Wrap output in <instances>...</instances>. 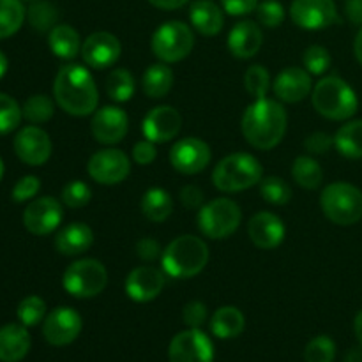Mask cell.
<instances>
[{
  "instance_id": "obj_47",
  "label": "cell",
  "mask_w": 362,
  "mask_h": 362,
  "mask_svg": "<svg viewBox=\"0 0 362 362\" xmlns=\"http://www.w3.org/2000/svg\"><path fill=\"white\" fill-rule=\"evenodd\" d=\"M304 147L310 154L320 156V154H327L332 147H334V136L327 133H322V131H317V133L310 134L304 141Z\"/></svg>"
},
{
  "instance_id": "obj_8",
  "label": "cell",
  "mask_w": 362,
  "mask_h": 362,
  "mask_svg": "<svg viewBox=\"0 0 362 362\" xmlns=\"http://www.w3.org/2000/svg\"><path fill=\"white\" fill-rule=\"evenodd\" d=\"M240 219L243 214L235 202L230 198H216L198 211V228L209 239L221 240L235 233Z\"/></svg>"
},
{
  "instance_id": "obj_12",
  "label": "cell",
  "mask_w": 362,
  "mask_h": 362,
  "mask_svg": "<svg viewBox=\"0 0 362 362\" xmlns=\"http://www.w3.org/2000/svg\"><path fill=\"white\" fill-rule=\"evenodd\" d=\"M290 18L304 30H322L339 21L334 0H293Z\"/></svg>"
},
{
  "instance_id": "obj_6",
  "label": "cell",
  "mask_w": 362,
  "mask_h": 362,
  "mask_svg": "<svg viewBox=\"0 0 362 362\" xmlns=\"http://www.w3.org/2000/svg\"><path fill=\"white\" fill-rule=\"evenodd\" d=\"M320 207L334 225H356L362 219V191L354 184L332 182L322 193Z\"/></svg>"
},
{
  "instance_id": "obj_53",
  "label": "cell",
  "mask_w": 362,
  "mask_h": 362,
  "mask_svg": "<svg viewBox=\"0 0 362 362\" xmlns=\"http://www.w3.org/2000/svg\"><path fill=\"white\" fill-rule=\"evenodd\" d=\"M148 2H151L154 7H158V9L175 11V9H180L182 6H186L189 0H148Z\"/></svg>"
},
{
  "instance_id": "obj_17",
  "label": "cell",
  "mask_w": 362,
  "mask_h": 362,
  "mask_svg": "<svg viewBox=\"0 0 362 362\" xmlns=\"http://www.w3.org/2000/svg\"><path fill=\"white\" fill-rule=\"evenodd\" d=\"M95 141L103 145H115L126 138L129 129V117L119 106H105L94 112L90 122Z\"/></svg>"
},
{
  "instance_id": "obj_9",
  "label": "cell",
  "mask_w": 362,
  "mask_h": 362,
  "mask_svg": "<svg viewBox=\"0 0 362 362\" xmlns=\"http://www.w3.org/2000/svg\"><path fill=\"white\" fill-rule=\"evenodd\" d=\"M194 46L193 30L182 21H166L152 34L151 48L159 60L166 64L186 59Z\"/></svg>"
},
{
  "instance_id": "obj_37",
  "label": "cell",
  "mask_w": 362,
  "mask_h": 362,
  "mask_svg": "<svg viewBox=\"0 0 362 362\" xmlns=\"http://www.w3.org/2000/svg\"><path fill=\"white\" fill-rule=\"evenodd\" d=\"M260 194L272 205H285L292 200V187L279 177H265L260 180Z\"/></svg>"
},
{
  "instance_id": "obj_34",
  "label": "cell",
  "mask_w": 362,
  "mask_h": 362,
  "mask_svg": "<svg viewBox=\"0 0 362 362\" xmlns=\"http://www.w3.org/2000/svg\"><path fill=\"white\" fill-rule=\"evenodd\" d=\"M106 92L117 103H126L136 92L133 74L127 69H113L106 78Z\"/></svg>"
},
{
  "instance_id": "obj_51",
  "label": "cell",
  "mask_w": 362,
  "mask_h": 362,
  "mask_svg": "<svg viewBox=\"0 0 362 362\" xmlns=\"http://www.w3.org/2000/svg\"><path fill=\"white\" fill-rule=\"evenodd\" d=\"M221 6L232 16H246L257 9L258 0H221Z\"/></svg>"
},
{
  "instance_id": "obj_14",
  "label": "cell",
  "mask_w": 362,
  "mask_h": 362,
  "mask_svg": "<svg viewBox=\"0 0 362 362\" xmlns=\"http://www.w3.org/2000/svg\"><path fill=\"white\" fill-rule=\"evenodd\" d=\"M211 147L200 138H182L170 151V163L184 175H194L204 172L211 163Z\"/></svg>"
},
{
  "instance_id": "obj_25",
  "label": "cell",
  "mask_w": 362,
  "mask_h": 362,
  "mask_svg": "<svg viewBox=\"0 0 362 362\" xmlns=\"http://www.w3.org/2000/svg\"><path fill=\"white\" fill-rule=\"evenodd\" d=\"M94 244V232L85 223H71L64 226L55 237V250L66 257H76L90 250Z\"/></svg>"
},
{
  "instance_id": "obj_1",
  "label": "cell",
  "mask_w": 362,
  "mask_h": 362,
  "mask_svg": "<svg viewBox=\"0 0 362 362\" xmlns=\"http://www.w3.org/2000/svg\"><path fill=\"white\" fill-rule=\"evenodd\" d=\"M53 94L57 105L69 115L85 117L98 108L99 95L94 78L88 69L78 64L60 67L53 81Z\"/></svg>"
},
{
  "instance_id": "obj_48",
  "label": "cell",
  "mask_w": 362,
  "mask_h": 362,
  "mask_svg": "<svg viewBox=\"0 0 362 362\" xmlns=\"http://www.w3.org/2000/svg\"><path fill=\"white\" fill-rule=\"evenodd\" d=\"M158 156V151L154 147V141L151 140H141L138 144H134L133 147V159L138 163V165H151L152 161Z\"/></svg>"
},
{
  "instance_id": "obj_44",
  "label": "cell",
  "mask_w": 362,
  "mask_h": 362,
  "mask_svg": "<svg viewBox=\"0 0 362 362\" xmlns=\"http://www.w3.org/2000/svg\"><path fill=\"white\" fill-rule=\"evenodd\" d=\"M92 189L81 180H73V182L66 184L62 189V202L69 209H80L90 202Z\"/></svg>"
},
{
  "instance_id": "obj_13",
  "label": "cell",
  "mask_w": 362,
  "mask_h": 362,
  "mask_svg": "<svg viewBox=\"0 0 362 362\" xmlns=\"http://www.w3.org/2000/svg\"><path fill=\"white\" fill-rule=\"evenodd\" d=\"M83 320L76 310L60 306L53 310L42 324V336L53 346H67L80 336Z\"/></svg>"
},
{
  "instance_id": "obj_27",
  "label": "cell",
  "mask_w": 362,
  "mask_h": 362,
  "mask_svg": "<svg viewBox=\"0 0 362 362\" xmlns=\"http://www.w3.org/2000/svg\"><path fill=\"white\" fill-rule=\"evenodd\" d=\"M246 320L239 308L223 306L211 318V331L219 339H233L243 334Z\"/></svg>"
},
{
  "instance_id": "obj_2",
  "label": "cell",
  "mask_w": 362,
  "mask_h": 362,
  "mask_svg": "<svg viewBox=\"0 0 362 362\" xmlns=\"http://www.w3.org/2000/svg\"><path fill=\"white\" fill-rule=\"evenodd\" d=\"M288 124L285 108L278 101L262 98L246 108L240 122L244 138L260 151L274 148L283 140Z\"/></svg>"
},
{
  "instance_id": "obj_42",
  "label": "cell",
  "mask_w": 362,
  "mask_h": 362,
  "mask_svg": "<svg viewBox=\"0 0 362 362\" xmlns=\"http://www.w3.org/2000/svg\"><path fill=\"white\" fill-rule=\"evenodd\" d=\"M303 64H304V69L308 71L310 74H320L327 73L329 67H331L332 59H331V53L327 52V48L324 46H310V48L304 52L303 55Z\"/></svg>"
},
{
  "instance_id": "obj_23",
  "label": "cell",
  "mask_w": 362,
  "mask_h": 362,
  "mask_svg": "<svg viewBox=\"0 0 362 362\" xmlns=\"http://www.w3.org/2000/svg\"><path fill=\"white\" fill-rule=\"evenodd\" d=\"M264 42V34L257 23L250 20L239 21L228 34V49L235 59H251L257 55Z\"/></svg>"
},
{
  "instance_id": "obj_39",
  "label": "cell",
  "mask_w": 362,
  "mask_h": 362,
  "mask_svg": "<svg viewBox=\"0 0 362 362\" xmlns=\"http://www.w3.org/2000/svg\"><path fill=\"white\" fill-rule=\"evenodd\" d=\"M23 110L11 95L0 94V136L9 134L20 126Z\"/></svg>"
},
{
  "instance_id": "obj_52",
  "label": "cell",
  "mask_w": 362,
  "mask_h": 362,
  "mask_svg": "<svg viewBox=\"0 0 362 362\" xmlns=\"http://www.w3.org/2000/svg\"><path fill=\"white\" fill-rule=\"evenodd\" d=\"M345 14L354 25L362 27V0H346Z\"/></svg>"
},
{
  "instance_id": "obj_7",
  "label": "cell",
  "mask_w": 362,
  "mask_h": 362,
  "mask_svg": "<svg viewBox=\"0 0 362 362\" xmlns=\"http://www.w3.org/2000/svg\"><path fill=\"white\" fill-rule=\"evenodd\" d=\"M62 285L69 296L76 299H92L108 285V272L99 260L83 258L66 269Z\"/></svg>"
},
{
  "instance_id": "obj_3",
  "label": "cell",
  "mask_w": 362,
  "mask_h": 362,
  "mask_svg": "<svg viewBox=\"0 0 362 362\" xmlns=\"http://www.w3.org/2000/svg\"><path fill=\"white\" fill-rule=\"evenodd\" d=\"M209 262V247L200 237L180 235L161 255L163 271L175 279H189L200 274Z\"/></svg>"
},
{
  "instance_id": "obj_36",
  "label": "cell",
  "mask_w": 362,
  "mask_h": 362,
  "mask_svg": "<svg viewBox=\"0 0 362 362\" xmlns=\"http://www.w3.org/2000/svg\"><path fill=\"white\" fill-rule=\"evenodd\" d=\"M23 117L32 124H45L55 113V105L52 99L45 94H35L25 101L23 105Z\"/></svg>"
},
{
  "instance_id": "obj_45",
  "label": "cell",
  "mask_w": 362,
  "mask_h": 362,
  "mask_svg": "<svg viewBox=\"0 0 362 362\" xmlns=\"http://www.w3.org/2000/svg\"><path fill=\"white\" fill-rule=\"evenodd\" d=\"M41 189V180L35 175H25L21 177L16 182V186L13 187V200L21 204V202L32 200L35 194Z\"/></svg>"
},
{
  "instance_id": "obj_5",
  "label": "cell",
  "mask_w": 362,
  "mask_h": 362,
  "mask_svg": "<svg viewBox=\"0 0 362 362\" xmlns=\"http://www.w3.org/2000/svg\"><path fill=\"white\" fill-rule=\"evenodd\" d=\"M264 179V168L255 156L235 152L218 163L212 172V182L223 193H237L253 187Z\"/></svg>"
},
{
  "instance_id": "obj_40",
  "label": "cell",
  "mask_w": 362,
  "mask_h": 362,
  "mask_svg": "<svg viewBox=\"0 0 362 362\" xmlns=\"http://www.w3.org/2000/svg\"><path fill=\"white\" fill-rule=\"evenodd\" d=\"M336 343L329 336H317L304 349L306 362H334Z\"/></svg>"
},
{
  "instance_id": "obj_15",
  "label": "cell",
  "mask_w": 362,
  "mask_h": 362,
  "mask_svg": "<svg viewBox=\"0 0 362 362\" xmlns=\"http://www.w3.org/2000/svg\"><path fill=\"white\" fill-rule=\"evenodd\" d=\"M64 219L62 205L52 197L35 198L23 212V225L34 235H48L55 232Z\"/></svg>"
},
{
  "instance_id": "obj_46",
  "label": "cell",
  "mask_w": 362,
  "mask_h": 362,
  "mask_svg": "<svg viewBox=\"0 0 362 362\" xmlns=\"http://www.w3.org/2000/svg\"><path fill=\"white\" fill-rule=\"evenodd\" d=\"M182 320L189 329H200L207 320V306L200 300H191L184 306Z\"/></svg>"
},
{
  "instance_id": "obj_4",
  "label": "cell",
  "mask_w": 362,
  "mask_h": 362,
  "mask_svg": "<svg viewBox=\"0 0 362 362\" xmlns=\"http://www.w3.org/2000/svg\"><path fill=\"white\" fill-rule=\"evenodd\" d=\"M315 110L329 120H349L359 108L356 90L339 76L322 78L311 95Z\"/></svg>"
},
{
  "instance_id": "obj_56",
  "label": "cell",
  "mask_w": 362,
  "mask_h": 362,
  "mask_svg": "<svg viewBox=\"0 0 362 362\" xmlns=\"http://www.w3.org/2000/svg\"><path fill=\"white\" fill-rule=\"evenodd\" d=\"M345 362H362V350L361 349L350 350L349 356H346Z\"/></svg>"
},
{
  "instance_id": "obj_54",
  "label": "cell",
  "mask_w": 362,
  "mask_h": 362,
  "mask_svg": "<svg viewBox=\"0 0 362 362\" xmlns=\"http://www.w3.org/2000/svg\"><path fill=\"white\" fill-rule=\"evenodd\" d=\"M354 53H356V59L359 60V64L362 66V27L357 32L356 41H354Z\"/></svg>"
},
{
  "instance_id": "obj_50",
  "label": "cell",
  "mask_w": 362,
  "mask_h": 362,
  "mask_svg": "<svg viewBox=\"0 0 362 362\" xmlns=\"http://www.w3.org/2000/svg\"><path fill=\"white\" fill-rule=\"evenodd\" d=\"M136 253L141 260L154 262L156 258L161 257L163 250L158 240L151 239V237H144V239H140L136 243Z\"/></svg>"
},
{
  "instance_id": "obj_33",
  "label": "cell",
  "mask_w": 362,
  "mask_h": 362,
  "mask_svg": "<svg viewBox=\"0 0 362 362\" xmlns=\"http://www.w3.org/2000/svg\"><path fill=\"white\" fill-rule=\"evenodd\" d=\"M292 177L300 187L304 189H317L324 179L318 161H315L310 156H299L292 165Z\"/></svg>"
},
{
  "instance_id": "obj_31",
  "label": "cell",
  "mask_w": 362,
  "mask_h": 362,
  "mask_svg": "<svg viewBox=\"0 0 362 362\" xmlns=\"http://www.w3.org/2000/svg\"><path fill=\"white\" fill-rule=\"evenodd\" d=\"M334 147L349 159H362V120L343 124L334 134Z\"/></svg>"
},
{
  "instance_id": "obj_22",
  "label": "cell",
  "mask_w": 362,
  "mask_h": 362,
  "mask_svg": "<svg viewBox=\"0 0 362 362\" xmlns=\"http://www.w3.org/2000/svg\"><path fill=\"white\" fill-rule=\"evenodd\" d=\"M276 98L285 103H299L311 92V76L303 67H286L272 83Z\"/></svg>"
},
{
  "instance_id": "obj_32",
  "label": "cell",
  "mask_w": 362,
  "mask_h": 362,
  "mask_svg": "<svg viewBox=\"0 0 362 362\" xmlns=\"http://www.w3.org/2000/svg\"><path fill=\"white\" fill-rule=\"evenodd\" d=\"M27 11L21 0H0V39L16 34L23 25Z\"/></svg>"
},
{
  "instance_id": "obj_43",
  "label": "cell",
  "mask_w": 362,
  "mask_h": 362,
  "mask_svg": "<svg viewBox=\"0 0 362 362\" xmlns=\"http://www.w3.org/2000/svg\"><path fill=\"white\" fill-rule=\"evenodd\" d=\"M255 11H257L258 21L269 28L279 27L285 20V7L278 0H262Z\"/></svg>"
},
{
  "instance_id": "obj_55",
  "label": "cell",
  "mask_w": 362,
  "mask_h": 362,
  "mask_svg": "<svg viewBox=\"0 0 362 362\" xmlns=\"http://www.w3.org/2000/svg\"><path fill=\"white\" fill-rule=\"evenodd\" d=\"M354 332H356L357 339L362 343V310L356 315V320H354Z\"/></svg>"
},
{
  "instance_id": "obj_16",
  "label": "cell",
  "mask_w": 362,
  "mask_h": 362,
  "mask_svg": "<svg viewBox=\"0 0 362 362\" xmlns=\"http://www.w3.org/2000/svg\"><path fill=\"white\" fill-rule=\"evenodd\" d=\"M14 152L25 165L41 166L52 156V140L37 126H27L14 136Z\"/></svg>"
},
{
  "instance_id": "obj_11",
  "label": "cell",
  "mask_w": 362,
  "mask_h": 362,
  "mask_svg": "<svg viewBox=\"0 0 362 362\" xmlns=\"http://www.w3.org/2000/svg\"><path fill=\"white\" fill-rule=\"evenodd\" d=\"M87 172L95 182L103 186H115L129 175L131 163L126 152L119 148H103L88 159Z\"/></svg>"
},
{
  "instance_id": "obj_57",
  "label": "cell",
  "mask_w": 362,
  "mask_h": 362,
  "mask_svg": "<svg viewBox=\"0 0 362 362\" xmlns=\"http://www.w3.org/2000/svg\"><path fill=\"white\" fill-rule=\"evenodd\" d=\"M7 73V57L0 52V78Z\"/></svg>"
},
{
  "instance_id": "obj_49",
  "label": "cell",
  "mask_w": 362,
  "mask_h": 362,
  "mask_svg": "<svg viewBox=\"0 0 362 362\" xmlns=\"http://www.w3.org/2000/svg\"><path fill=\"white\" fill-rule=\"evenodd\" d=\"M204 191H202L200 187L193 186V184L184 186L182 189H180V202H182V205L186 209H198V211H200V209L204 207Z\"/></svg>"
},
{
  "instance_id": "obj_59",
  "label": "cell",
  "mask_w": 362,
  "mask_h": 362,
  "mask_svg": "<svg viewBox=\"0 0 362 362\" xmlns=\"http://www.w3.org/2000/svg\"><path fill=\"white\" fill-rule=\"evenodd\" d=\"M23 2H35V0H23Z\"/></svg>"
},
{
  "instance_id": "obj_24",
  "label": "cell",
  "mask_w": 362,
  "mask_h": 362,
  "mask_svg": "<svg viewBox=\"0 0 362 362\" xmlns=\"http://www.w3.org/2000/svg\"><path fill=\"white\" fill-rule=\"evenodd\" d=\"M30 334L23 324H7L0 327V361L20 362L30 350Z\"/></svg>"
},
{
  "instance_id": "obj_18",
  "label": "cell",
  "mask_w": 362,
  "mask_h": 362,
  "mask_svg": "<svg viewBox=\"0 0 362 362\" xmlns=\"http://www.w3.org/2000/svg\"><path fill=\"white\" fill-rule=\"evenodd\" d=\"M122 46L120 41L110 32H94L81 45L83 62L94 69H106L120 59Z\"/></svg>"
},
{
  "instance_id": "obj_38",
  "label": "cell",
  "mask_w": 362,
  "mask_h": 362,
  "mask_svg": "<svg viewBox=\"0 0 362 362\" xmlns=\"http://www.w3.org/2000/svg\"><path fill=\"white\" fill-rule=\"evenodd\" d=\"M18 320L20 324H23L25 327H34L39 322L45 320L46 315V304L41 297L37 296H28L18 304Z\"/></svg>"
},
{
  "instance_id": "obj_21",
  "label": "cell",
  "mask_w": 362,
  "mask_h": 362,
  "mask_svg": "<svg viewBox=\"0 0 362 362\" xmlns=\"http://www.w3.org/2000/svg\"><path fill=\"white\" fill-rule=\"evenodd\" d=\"M247 235L260 250H274L285 240V225L272 212H258L247 223Z\"/></svg>"
},
{
  "instance_id": "obj_20",
  "label": "cell",
  "mask_w": 362,
  "mask_h": 362,
  "mask_svg": "<svg viewBox=\"0 0 362 362\" xmlns=\"http://www.w3.org/2000/svg\"><path fill=\"white\" fill-rule=\"evenodd\" d=\"M165 272L158 267L144 265L129 272L126 279V293L134 303H151L165 288Z\"/></svg>"
},
{
  "instance_id": "obj_19",
  "label": "cell",
  "mask_w": 362,
  "mask_h": 362,
  "mask_svg": "<svg viewBox=\"0 0 362 362\" xmlns=\"http://www.w3.org/2000/svg\"><path fill=\"white\" fill-rule=\"evenodd\" d=\"M182 117L173 106H156L144 119V136L154 144H166L179 134Z\"/></svg>"
},
{
  "instance_id": "obj_30",
  "label": "cell",
  "mask_w": 362,
  "mask_h": 362,
  "mask_svg": "<svg viewBox=\"0 0 362 362\" xmlns=\"http://www.w3.org/2000/svg\"><path fill=\"white\" fill-rule=\"evenodd\" d=\"M173 71L166 64H152L141 78V88L145 95L152 99H161L172 90Z\"/></svg>"
},
{
  "instance_id": "obj_28",
  "label": "cell",
  "mask_w": 362,
  "mask_h": 362,
  "mask_svg": "<svg viewBox=\"0 0 362 362\" xmlns=\"http://www.w3.org/2000/svg\"><path fill=\"white\" fill-rule=\"evenodd\" d=\"M48 45L53 55L64 60L76 59L81 53L80 34L71 25H57L49 30Z\"/></svg>"
},
{
  "instance_id": "obj_10",
  "label": "cell",
  "mask_w": 362,
  "mask_h": 362,
  "mask_svg": "<svg viewBox=\"0 0 362 362\" xmlns=\"http://www.w3.org/2000/svg\"><path fill=\"white\" fill-rule=\"evenodd\" d=\"M168 359L170 362H214V345L200 329H187L173 336Z\"/></svg>"
},
{
  "instance_id": "obj_26",
  "label": "cell",
  "mask_w": 362,
  "mask_h": 362,
  "mask_svg": "<svg viewBox=\"0 0 362 362\" xmlns=\"http://www.w3.org/2000/svg\"><path fill=\"white\" fill-rule=\"evenodd\" d=\"M189 20L194 30L202 35H218L223 30L225 16H223L221 7L212 0H197L191 4Z\"/></svg>"
},
{
  "instance_id": "obj_35",
  "label": "cell",
  "mask_w": 362,
  "mask_h": 362,
  "mask_svg": "<svg viewBox=\"0 0 362 362\" xmlns=\"http://www.w3.org/2000/svg\"><path fill=\"white\" fill-rule=\"evenodd\" d=\"M27 20L37 32H49L57 27L59 21V9L52 2L46 0H35L27 9Z\"/></svg>"
},
{
  "instance_id": "obj_58",
  "label": "cell",
  "mask_w": 362,
  "mask_h": 362,
  "mask_svg": "<svg viewBox=\"0 0 362 362\" xmlns=\"http://www.w3.org/2000/svg\"><path fill=\"white\" fill-rule=\"evenodd\" d=\"M2 177H4V163L2 159H0V180H2Z\"/></svg>"
},
{
  "instance_id": "obj_41",
  "label": "cell",
  "mask_w": 362,
  "mask_h": 362,
  "mask_svg": "<svg viewBox=\"0 0 362 362\" xmlns=\"http://www.w3.org/2000/svg\"><path fill=\"white\" fill-rule=\"evenodd\" d=\"M244 87L253 95L255 99H262L267 95L269 87H271V76L269 71L260 64H255L244 74Z\"/></svg>"
},
{
  "instance_id": "obj_29",
  "label": "cell",
  "mask_w": 362,
  "mask_h": 362,
  "mask_svg": "<svg viewBox=\"0 0 362 362\" xmlns=\"http://www.w3.org/2000/svg\"><path fill=\"white\" fill-rule=\"evenodd\" d=\"M140 209L145 218L152 223H163L172 216L173 200L163 187H151L140 200Z\"/></svg>"
}]
</instances>
